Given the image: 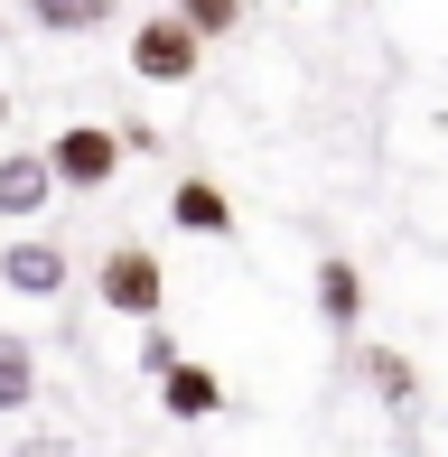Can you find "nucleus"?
Wrapping results in <instances>:
<instances>
[{"label": "nucleus", "instance_id": "obj_15", "mask_svg": "<svg viewBox=\"0 0 448 457\" xmlns=\"http://www.w3.org/2000/svg\"><path fill=\"white\" fill-rule=\"evenodd\" d=\"M0 112H10V94H0Z\"/></svg>", "mask_w": 448, "mask_h": 457}, {"label": "nucleus", "instance_id": "obj_7", "mask_svg": "<svg viewBox=\"0 0 448 457\" xmlns=\"http://www.w3.org/2000/svg\"><path fill=\"white\" fill-rule=\"evenodd\" d=\"M169 215L187 224V234H224V224H234V205H224V187H206V178H187L169 196Z\"/></svg>", "mask_w": 448, "mask_h": 457}, {"label": "nucleus", "instance_id": "obj_13", "mask_svg": "<svg viewBox=\"0 0 448 457\" xmlns=\"http://www.w3.org/2000/svg\"><path fill=\"white\" fill-rule=\"evenodd\" d=\"M140 364H150L159 383H169V373H178V337H159V327H150V337H140Z\"/></svg>", "mask_w": 448, "mask_h": 457}, {"label": "nucleus", "instance_id": "obj_16", "mask_svg": "<svg viewBox=\"0 0 448 457\" xmlns=\"http://www.w3.org/2000/svg\"><path fill=\"white\" fill-rule=\"evenodd\" d=\"M0 37H10V29H0Z\"/></svg>", "mask_w": 448, "mask_h": 457}, {"label": "nucleus", "instance_id": "obj_9", "mask_svg": "<svg viewBox=\"0 0 448 457\" xmlns=\"http://www.w3.org/2000/svg\"><path fill=\"white\" fill-rule=\"evenodd\" d=\"M29 19L37 29H104L112 0H29Z\"/></svg>", "mask_w": 448, "mask_h": 457}, {"label": "nucleus", "instance_id": "obj_8", "mask_svg": "<svg viewBox=\"0 0 448 457\" xmlns=\"http://www.w3.org/2000/svg\"><path fill=\"white\" fill-rule=\"evenodd\" d=\"M215 402H224V383H215L206 364H178V373H169V420H206Z\"/></svg>", "mask_w": 448, "mask_h": 457}, {"label": "nucleus", "instance_id": "obj_4", "mask_svg": "<svg viewBox=\"0 0 448 457\" xmlns=\"http://www.w3.org/2000/svg\"><path fill=\"white\" fill-rule=\"evenodd\" d=\"M121 169V140L112 131H66V140H56V178H66V187H104Z\"/></svg>", "mask_w": 448, "mask_h": 457}, {"label": "nucleus", "instance_id": "obj_3", "mask_svg": "<svg viewBox=\"0 0 448 457\" xmlns=\"http://www.w3.org/2000/svg\"><path fill=\"white\" fill-rule=\"evenodd\" d=\"M0 280L19 289V299H56V289H66V253H56V243H10V253H0Z\"/></svg>", "mask_w": 448, "mask_h": 457}, {"label": "nucleus", "instance_id": "obj_2", "mask_svg": "<svg viewBox=\"0 0 448 457\" xmlns=\"http://www.w3.org/2000/svg\"><path fill=\"white\" fill-rule=\"evenodd\" d=\"M104 299L121 308V318H150L159 308V262L140 253V243H121V253L104 262Z\"/></svg>", "mask_w": 448, "mask_h": 457}, {"label": "nucleus", "instance_id": "obj_1", "mask_svg": "<svg viewBox=\"0 0 448 457\" xmlns=\"http://www.w3.org/2000/svg\"><path fill=\"white\" fill-rule=\"evenodd\" d=\"M196 47H206V37H196L187 19H150V29L131 37V66L150 75V85H187V75H196Z\"/></svg>", "mask_w": 448, "mask_h": 457}, {"label": "nucleus", "instance_id": "obj_5", "mask_svg": "<svg viewBox=\"0 0 448 457\" xmlns=\"http://www.w3.org/2000/svg\"><path fill=\"white\" fill-rule=\"evenodd\" d=\"M56 187V159H0V215H37Z\"/></svg>", "mask_w": 448, "mask_h": 457}, {"label": "nucleus", "instance_id": "obj_14", "mask_svg": "<svg viewBox=\"0 0 448 457\" xmlns=\"http://www.w3.org/2000/svg\"><path fill=\"white\" fill-rule=\"evenodd\" d=\"M19 457H66V439H29V448H19Z\"/></svg>", "mask_w": 448, "mask_h": 457}, {"label": "nucleus", "instance_id": "obj_6", "mask_svg": "<svg viewBox=\"0 0 448 457\" xmlns=\"http://www.w3.org/2000/svg\"><path fill=\"white\" fill-rule=\"evenodd\" d=\"M318 308H328V327H355V318H364V280H355V262H345V253L318 262Z\"/></svg>", "mask_w": 448, "mask_h": 457}, {"label": "nucleus", "instance_id": "obj_12", "mask_svg": "<svg viewBox=\"0 0 448 457\" xmlns=\"http://www.w3.org/2000/svg\"><path fill=\"white\" fill-rule=\"evenodd\" d=\"M178 19H187L196 37H215V29H234V0H178Z\"/></svg>", "mask_w": 448, "mask_h": 457}, {"label": "nucleus", "instance_id": "obj_11", "mask_svg": "<svg viewBox=\"0 0 448 457\" xmlns=\"http://www.w3.org/2000/svg\"><path fill=\"white\" fill-rule=\"evenodd\" d=\"M364 373H374V383L393 392V402H411V364H402V355H383V345H364Z\"/></svg>", "mask_w": 448, "mask_h": 457}, {"label": "nucleus", "instance_id": "obj_10", "mask_svg": "<svg viewBox=\"0 0 448 457\" xmlns=\"http://www.w3.org/2000/svg\"><path fill=\"white\" fill-rule=\"evenodd\" d=\"M19 402H29V345L0 337V411H19Z\"/></svg>", "mask_w": 448, "mask_h": 457}]
</instances>
